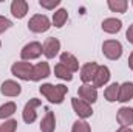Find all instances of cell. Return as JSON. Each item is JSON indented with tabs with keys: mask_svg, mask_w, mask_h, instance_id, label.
Listing matches in <instances>:
<instances>
[{
	"mask_svg": "<svg viewBox=\"0 0 133 132\" xmlns=\"http://www.w3.org/2000/svg\"><path fill=\"white\" fill-rule=\"evenodd\" d=\"M98 67L99 65H98L96 62H87L85 65H82V68H81V79H82L84 84L93 82L95 75H96V71H98Z\"/></svg>",
	"mask_w": 133,
	"mask_h": 132,
	"instance_id": "obj_13",
	"label": "cell"
},
{
	"mask_svg": "<svg viewBox=\"0 0 133 132\" xmlns=\"http://www.w3.org/2000/svg\"><path fill=\"white\" fill-rule=\"evenodd\" d=\"M11 27H12V22H11L9 19H6L5 16H0V34L5 33V31H8Z\"/></svg>",
	"mask_w": 133,
	"mask_h": 132,
	"instance_id": "obj_28",
	"label": "cell"
},
{
	"mask_svg": "<svg viewBox=\"0 0 133 132\" xmlns=\"http://www.w3.org/2000/svg\"><path fill=\"white\" fill-rule=\"evenodd\" d=\"M127 62H129V68L133 70V51L130 53V56H129V61H127Z\"/></svg>",
	"mask_w": 133,
	"mask_h": 132,
	"instance_id": "obj_30",
	"label": "cell"
},
{
	"mask_svg": "<svg viewBox=\"0 0 133 132\" xmlns=\"http://www.w3.org/2000/svg\"><path fill=\"white\" fill-rule=\"evenodd\" d=\"M107 6L113 13H125L127 8H129V2L127 0H108Z\"/></svg>",
	"mask_w": 133,
	"mask_h": 132,
	"instance_id": "obj_24",
	"label": "cell"
},
{
	"mask_svg": "<svg viewBox=\"0 0 133 132\" xmlns=\"http://www.w3.org/2000/svg\"><path fill=\"white\" fill-rule=\"evenodd\" d=\"M110 68L107 65H99L98 67V71L95 75V79H93V86L98 89V87H104L108 81H110Z\"/></svg>",
	"mask_w": 133,
	"mask_h": 132,
	"instance_id": "obj_15",
	"label": "cell"
},
{
	"mask_svg": "<svg viewBox=\"0 0 133 132\" xmlns=\"http://www.w3.org/2000/svg\"><path fill=\"white\" fill-rule=\"evenodd\" d=\"M68 20V11L65 8H59L57 11H54L53 14V19H51V23L56 27V28H62Z\"/></svg>",
	"mask_w": 133,
	"mask_h": 132,
	"instance_id": "obj_20",
	"label": "cell"
},
{
	"mask_svg": "<svg viewBox=\"0 0 133 132\" xmlns=\"http://www.w3.org/2000/svg\"><path fill=\"white\" fill-rule=\"evenodd\" d=\"M71 132H91V128L85 120H77L73 123Z\"/></svg>",
	"mask_w": 133,
	"mask_h": 132,
	"instance_id": "obj_25",
	"label": "cell"
},
{
	"mask_svg": "<svg viewBox=\"0 0 133 132\" xmlns=\"http://www.w3.org/2000/svg\"><path fill=\"white\" fill-rule=\"evenodd\" d=\"M43 53H42V44L40 42H28L23 48H22V51H20V58H22V61H33V59H37V58H40Z\"/></svg>",
	"mask_w": 133,
	"mask_h": 132,
	"instance_id": "obj_5",
	"label": "cell"
},
{
	"mask_svg": "<svg viewBox=\"0 0 133 132\" xmlns=\"http://www.w3.org/2000/svg\"><path fill=\"white\" fill-rule=\"evenodd\" d=\"M17 131V121L9 118V120H5V123L0 124V132H16Z\"/></svg>",
	"mask_w": 133,
	"mask_h": 132,
	"instance_id": "obj_26",
	"label": "cell"
},
{
	"mask_svg": "<svg viewBox=\"0 0 133 132\" xmlns=\"http://www.w3.org/2000/svg\"><path fill=\"white\" fill-rule=\"evenodd\" d=\"M54 129H56V117H54V112L46 110L45 117L40 121V131L42 132H54Z\"/></svg>",
	"mask_w": 133,
	"mask_h": 132,
	"instance_id": "obj_19",
	"label": "cell"
},
{
	"mask_svg": "<svg viewBox=\"0 0 133 132\" xmlns=\"http://www.w3.org/2000/svg\"><path fill=\"white\" fill-rule=\"evenodd\" d=\"M0 47H2V40H0Z\"/></svg>",
	"mask_w": 133,
	"mask_h": 132,
	"instance_id": "obj_32",
	"label": "cell"
},
{
	"mask_svg": "<svg viewBox=\"0 0 133 132\" xmlns=\"http://www.w3.org/2000/svg\"><path fill=\"white\" fill-rule=\"evenodd\" d=\"M54 76H57L62 81H71L73 79V73L66 68L65 65H62L61 62L54 65Z\"/></svg>",
	"mask_w": 133,
	"mask_h": 132,
	"instance_id": "obj_23",
	"label": "cell"
},
{
	"mask_svg": "<svg viewBox=\"0 0 133 132\" xmlns=\"http://www.w3.org/2000/svg\"><path fill=\"white\" fill-rule=\"evenodd\" d=\"M59 51H61V40L56 37H46L45 42L42 44V53L48 59L56 58L59 55Z\"/></svg>",
	"mask_w": 133,
	"mask_h": 132,
	"instance_id": "obj_7",
	"label": "cell"
},
{
	"mask_svg": "<svg viewBox=\"0 0 133 132\" xmlns=\"http://www.w3.org/2000/svg\"><path fill=\"white\" fill-rule=\"evenodd\" d=\"M16 110H17V106L14 101H8V103L2 104L0 106V120H6V118L12 117L16 113Z\"/></svg>",
	"mask_w": 133,
	"mask_h": 132,
	"instance_id": "obj_21",
	"label": "cell"
},
{
	"mask_svg": "<svg viewBox=\"0 0 133 132\" xmlns=\"http://www.w3.org/2000/svg\"><path fill=\"white\" fill-rule=\"evenodd\" d=\"M101 27H102V30H104L105 33L116 34L122 30V20H119V19H116V17H108V19H104V20H102Z\"/></svg>",
	"mask_w": 133,
	"mask_h": 132,
	"instance_id": "obj_14",
	"label": "cell"
},
{
	"mask_svg": "<svg viewBox=\"0 0 133 132\" xmlns=\"http://www.w3.org/2000/svg\"><path fill=\"white\" fill-rule=\"evenodd\" d=\"M28 2L25 0H12L11 3V14L16 17V19H23L26 14H28Z\"/></svg>",
	"mask_w": 133,
	"mask_h": 132,
	"instance_id": "obj_16",
	"label": "cell"
},
{
	"mask_svg": "<svg viewBox=\"0 0 133 132\" xmlns=\"http://www.w3.org/2000/svg\"><path fill=\"white\" fill-rule=\"evenodd\" d=\"M51 28V20L45 14H34L28 22V30L33 33H45Z\"/></svg>",
	"mask_w": 133,
	"mask_h": 132,
	"instance_id": "obj_3",
	"label": "cell"
},
{
	"mask_svg": "<svg viewBox=\"0 0 133 132\" xmlns=\"http://www.w3.org/2000/svg\"><path fill=\"white\" fill-rule=\"evenodd\" d=\"M132 6H133V0H132Z\"/></svg>",
	"mask_w": 133,
	"mask_h": 132,
	"instance_id": "obj_33",
	"label": "cell"
},
{
	"mask_svg": "<svg viewBox=\"0 0 133 132\" xmlns=\"http://www.w3.org/2000/svg\"><path fill=\"white\" fill-rule=\"evenodd\" d=\"M31 71H33V64L28 61H17L11 65V73L22 81H30Z\"/></svg>",
	"mask_w": 133,
	"mask_h": 132,
	"instance_id": "obj_4",
	"label": "cell"
},
{
	"mask_svg": "<svg viewBox=\"0 0 133 132\" xmlns=\"http://www.w3.org/2000/svg\"><path fill=\"white\" fill-rule=\"evenodd\" d=\"M102 53L107 59L110 61H116L122 56V44L116 39H108L104 40L102 44Z\"/></svg>",
	"mask_w": 133,
	"mask_h": 132,
	"instance_id": "obj_2",
	"label": "cell"
},
{
	"mask_svg": "<svg viewBox=\"0 0 133 132\" xmlns=\"http://www.w3.org/2000/svg\"><path fill=\"white\" fill-rule=\"evenodd\" d=\"M51 73V68L50 64L42 61V62H37L36 65H33V71H31V81H42L45 78H48Z\"/></svg>",
	"mask_w": 133,
	"mask_h": 132,
	"instance_id": "obj_11",
	"label": "cell"
},
{
	"mask_svg": "<svg viewBox=\"0 0 133 132\" xmlns=\"http://www.w3.org/2000/svg\"><path fill=\"white\" fill-rule=\"evenodd\" d=\"M77 93H79V98L88 104H93L98 101V89L91 84H84L77 89Z\"/></svg>",
	"mask_w": 133,
	"mask_h": 132,
	"instance_id": "obj_9",
	"label": "cell"
},
{
	"mask_svg": "<svg viewBox=\"0 0 133 132\" xmlns=\"http://www.w3.org/2000/svg\"><path fill=\"white\" fill-rule=\"evenodd\" d=\"M116 120L121 126L124 128H130L133 124V107H129V106H122L118 113H116Z\"/></svg>",
	"mask_w": 133,
	"mask_h": 132,
	"instance_id": "obj_12",
	"label": "cell"
},
{
	"mask_svg": "<svg viewBox=\"0 0 133 132\" xmlns=\"http://www.w3.org/2000/svg\"><path fill=\"white\" fill-rule=\"evenodd\" d=\"M119 95V84L118 82H111L105 90H104V97L108 103H116Z\"/></svg>",
	"mask_w": 133,
	"mask_h": 132,
	"instance_id": "obj_22",
	"label": "cell"
},
{
	"mask_svg": "<svg viewBox=\"0 0 133 132\" xmlns=\"http://www.w3.org/2000/svg\"><path fill=\"white\" fill-rule=\"evenodd\" d=\"M133 99V82L125 81L122 84H119V95H118V101L119 103H127Z\"/></svg>",
	"mask_w": 133,
	"mask_h": 132,
	"instance_id": "obj_18",
	"label": "cell"
},
{
	"mask_svg": "<svg viewBox=\"0 0 133 132\" xmlns=\"http://www.w3.org/2000/svg\"><path fill=\"white\" fill-rule=\"evenodd\" d=\"M0 92L3 97H9V98H14V97H19L22 93V86L17 82V81H12V79H6L3 81L2 87H0Z\"/></svg>",
	"mask_w": 133,
	"mask_h": 132,
	"instance_id": "obj_10",
	"label": "cell"
},
{
	"mask_svg": "<svg viewBox=\"0 0 133 132\" xmlns=\"http://www.w3.org/2000/svg\"><path fill=\"white\" fill-rule=\"evenodd\" d=\"M118 132H133L132 128H124V126H121L119 129H118Z\"/></svg>",
	"mask_w": 133,
	"mask_h": 132,
	"instance_id": "obj_31",
	"label": "cell"
},
{
	"mask_svg": "<svg viewBox=\"0 0 133 132\" xmlns=\"http://www.w3.org/2000/svg\"><path fill=\"white\" fill-rule=\"evenodd\" d=\"M125 39H127V40L133 45V23L129 27V30L125 31Z\"/></svg>",
	"mask_w": 133,
	"mask_h": 132,
	"instance_id": "obj_29",
	"label": "cell"
},
{
	"mask_svg": "<svg viewBox=\"0 0 133 132\" xmlns=\"http://www.w3.org/2000/svg\"><path fill=\"white\" fill-rule=\"evenodd\" d=\"M39 92L48 99L50 103L53 104H62V101L65 98L66 92H68V87L64 84H42L39 87Z\"/></svg>",
	"mask_w": 133,
	"mask_h": 132,
	"instance_id": "obj_1",
	"label": "cell"
},
{
	"mask_svg": "<svg viewBox=\"0 0 133 132\" xmlns=\"http://www.w3.org/2000/svg\"><path fill=\"white\" fill-rule=\"evenodd\" d=\"M71 106H73V110L74 113L81 118V120H85V118H90L93 115V109H91V104L82 101L81 98H73L71 99Z\"/></svg>",
	"mask_w": 133,
	"mask_h": 132,
	"instance_id": "obj_8",
	"label": "cell"
},
{
	"mask_svg": "<svg viewBox=\"0 0 133 132\" xmlns=\"http://www.w3.org/2000/svg\"><path fill=\"white\" fill-rule=\"evenodd\" d=\"M61 64L65 65L71 73H74V71L79 70V61H77V58L73 53H68V51L61 53Z\"/></svg>",
	"mask_w": 133,
	"mask_h": 132,
	"instance_id": "obj_17",
	"label": "cell"
},
{
	"mask_svg": "<svg viewBox=\"0 0 133 132\" xmlns=\"http://www.w3.org/2000/svg\"><path fill=\"white\" fill-rule=\"evenodd\" d=\"M40 104H42V101L37 99V98H31L26 104H25L23 112H22V118H23V121H25L26 124H31V123H34V121L37 120V112H36V109H37Z\"/></svg>",
	"mask_w": 133,
	"mask_h": 132,
	"instance_id": "obj_6",
	"label": "cell"
},
{
	"mask_svg": "<svg viewBox=\"0 0 133 132\" xmlns=\"http://www.w3.org/2000/svg\"><path fill=\"white\" fill-rule=\"evenodd\" d=\"M39 5L45 9H54L61 5V0H39Z\"/></svg>",
	"mask_w": 133,
	"mask_h": 132,
	"instance_id": "obj_27",
	"label": "cell"
}]
</instances>
